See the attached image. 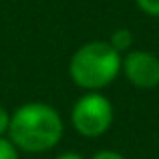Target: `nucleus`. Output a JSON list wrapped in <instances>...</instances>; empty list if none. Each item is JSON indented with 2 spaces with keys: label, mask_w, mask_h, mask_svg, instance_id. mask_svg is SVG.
<instances>
[{
  "label": "nucleus",
  "mask_w": 159,
  "mask_h": 159,
  "mask_svg": "<svg viewBox=\"0 0 159 159\" xmlns=\"http://www.w3.org/2000/svg\"><path fill=\"white\" fill-rule=\"evenodd\" d=\"M8 125H10V113L0 105V137L8 133Z\"/></svg>",
  "instance_id": "obj_8"
},
{
  "label": "nucleus",
  "mask_w": 159,
  "mask_h": 159,
  "mask_svg": "<svg viewBox=\"0 0 159 159\" xmlns=\"http://www.w3.org/2000/svg\"><path fill=\"white\" fill-rule=\"evenodd\" d=\"M123 54L107 40H93L77 48L69 61L70 81L85 91H101L109 87L121 73Z\"/></svg>",
  "instance_id": "obj_2"
},
{
  "label": "nucleus",
  "mask_w": 159,
  "mask_h": 159,
  "mask_svg": "<svg viewBox=\"0 0 159 159\" xmlns=\"http://www.w3.org/2000/svg\"><path fill=\"white\" fill-rule=\"evenodd\" d=\"M0 159H18V149L8 137H0Z\"/></svg>",
  "instance_id": "obj_6"
},
{
  "label": "nucleus",
  "mask_w": 159,
  "mask_h": 159,
  "mask_svg": "<svg viewBox=\"0 0 159 159\" xmlns=\"http://www.w3.org/2000/svg\"><path fill=\"white\" fill-rule=\"evenodd\" d=\"M93 159H125L119 151H113V149H101L93 155Z\"/></svg>",
  "instance_id": "obj_9"
},
{
  "label": "nucleus",
  "mask_w": 159,
  "mask_h": 159,
  "mask_svg": "<svg viewBox=\"0 0 159 159\" xmlns=\"http://www.w3.org/2000/svg\"><path fill=\"white\" fill-rule=\"evenodd\" d=\"M65 133L61 113L47 103H24L10 115L8 139L18 151L44 153L57 147Z\"/></svg>",
  "instance_id": "obj_1"
},
{
  "label": "nucleus",
  "mask_w": 159,
  "mask_h": 159,
  "mask_svg": "<svg viewBox=\"0 0 159 159\" xmlns=\"http://www.w3.org/2000/svg\"><path fill=\"white\" fill-rule=\"evenodd\" d=\"M121 70L137 89H155L159 85V57L149 51H129L123 57Z\"/></svg>",
  "instance_id": "obj_4"
},
{
  "label": "nucleus",
  "mask_w": 159,
  "mask_h": 159,
  "mask_svg": "<svg viewBox=\"0 0 159 159\" xmlns=\"http://www.w3.org/2000/svg\"><path fill=\"white\" fill-rule=\"evenodd\" d=\"M107 43L119 54L129 52L131 51V44H133V32L129 30V28H117V30H113V34L109 36Z\"/></svg>",
  "instance_id": "obj_5"
},
{
  "label": "nucleus",
  "mask_w": 159,
  "mask_h": 159,
  "mask_svg": "<svg viewBox=\"0 0 159 159\" xmlns=\"http://www.w3.org/2000/svg\"><path fill=\"white\" fill-rule=\"evenodd\" d=\"M57 159H85L81 155V153H77V151H65V153H61Z\"/></svg>",
  "instance_id": "obj_10"
},
{
  "label": "nucleus",
  "mask_w": 159,
  "mask_h": 159,
  "mask_svg": "<svg viewBox=\"0 0 159 159\" xmlns=\"http://www.w3.org/2000/svg\"><path fill=\"white\" fill-rule=\"evenodd\" d=\"M70 123L83 137H101L113 125V103L97 91L85 93L70 111Z\"/></svg>",
  "instance_id": "obj_3"
},
{
  "label": "nucleus",
  "mask_w": 159,
  "mask_h": 159,
  "mask_svg": "<svg viewBox=\"0 0 159 159\" xmlns=\"http://www.w3.org/2000/svg\"><path fill=\"white\" fill-rule=\"evenodd\" d=\"M135 4L139 6L141 12L149 16H159V0H135Z\"/></svg>",
  "instance_id": "obj_7"
}]
</instances>
